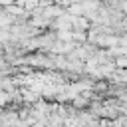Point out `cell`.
I'll list each match as a JSON object with an SVG mask.
<instances>
[{
  "label": "cell",
  "mask_w": 127,
  "mask_h": 127,
  "mask_svg": "<svg viewBox=\"0 0 127 127\" xmlns=\"http://www.w3.org/2000/svg\"><path fill=\"white\" fill-rule=\"evenodd\" d=\"M117 65L119 67H127V58H119L117 60Z\"/></svg>",
  "instance_id": "cell-1"
}]
</instances>
